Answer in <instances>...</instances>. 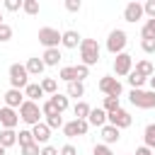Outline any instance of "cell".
Returning <instances> with one entry per match:
<instances>
[{"label": "cell", "mask_w": 155, "mask_h": 155, "mask_svg": "<svg viewBox=\"0 0 155 155\" xmlns=\"http://www.w3.org/2000/svg\"><path fill=\"white\" fill-rule=\"evenodd\" d=\"M80 61L87 68L99 63V44H97V39H82L80 41Z\"/></svg>", "instance_id": "cell-1"}, {"label": "cell", "mask_w": 155, "mask_h": 155, "mask_svg": "<svg viewBox=\"0 0 155 155\" xmlns=\"http://www.w3.org/2000/svg\"><path fill=\"white\" fill-rule=\"evenodd\" d=\"M19 119L24 121V124H29V126H36V124H41V107H39V102H29V99H24L22 102V107H19Z\"/></svg>", "instance_id": "cell-2"}, {"label": "cell", "mask_w": 155, "mask_h": 155, "mask_svg": "<svg viewBox=\"0 0 155 155\" xmlns=\"http://www.w3.org/2000/svg\"><path fill=\"white\" fill-rule=\"evenodd\" d=\"M126 44H128V36H126L124 29H111V31H109V36H107V51H109L111 56L124 53Z\"/></svg>", "instance_id": "cell-3"}, {"label": "cell", "mask_w": 155, "mask_h": 155, "mask_svg": "<svg viewBox=\"0 0 155 155\" xmlns=\"http://www.w3.org/2000/svg\"><path fill=\"white\" fill-rule=\"evenodd\" d=\"M128 99L138 109H155V92H150V90H131Z\"/></svg>", "instance_id": "cell-4"}, {"label": "cell", "mask_w": 155, "mask_h": 155, "mask_svg": "<svg viewBox=\"0 0 155 155\" xmlns=\"http://www.w3.org/2000/svg\"><path fill=\"white\" fill-rule=\"evenodd\" d=\"M10 85L12 90H24L29 85V73L22 63H12L10 65Z\"/></svg>", "instance_id": "cell-5"}, {"label": "cell", "mask_w": 155, "mask_h": 155, "mask_svg": "<svg viewBox=\"0 0 155 155\" xmlns=\"http://www.w3.org/2000/svg\"><path fill=\"white\" fill-rule=\"evenodd\" d=\"M107 124L121 131V128H128V126L133 124V119H131V114H128L126 109H121V107H119L116 111H111V114H107Z\"/></svg>", "instance_id": "cell-6"}, {"label": "cell", "mask_w": 155, "mask_h": 155, "mask_svg": "<svg viewBox=\"0 0 155 155\" xmlns=\"http://www.w3.org/2000/svg\"><path fill=\"white\" fill-rule=\"evenodd\" d=\"M39 44H44L46 48H58L61 44V31L53 27H41L39 29Z\"/></svg>", "instance_id": "cell-7"}, {"label": "cell", "mask_w": 155, "mask_h": 155, "mask_svg": "<svg viewBox=\"0 0 155 155\" xmlns=\"http://www.w3.org/2000/svg\"><path fill=\"white\" fill-rule=\"evenodd\" d=\"M99 90H102L107 97H121V92H124L121 82H119L116 78H111V75H104V78L99 80Z\"/></svg>", "instance_id": "cell-8"}, {"label": "cell", "mask_w": 155, "mask_h": 155, "mask_svg": "<svg viewBox=\"0 0 155 155\" xmlns=\"http://www.w3.org/2000/svg\"><path fill=\"white\" fill-rule=\"evenodd\" d=\"M133 70V58L124 51V53H119L116 58H114V73L119 75V78H124V75H128Z\"/></svg>", "instance_id": "cell-9"}, {"label": "cell", "mask_w": 155, "mask_h": 155, "mask_svg": "<svg viewBox=\"0 0 155 155\" xmlns=\"http://www.w3.org/2000/svg\"><path fill=\"white\" fill-rule=\"evenodd\" d=\"M87 131H90V124H87V121H80V119H73V121L63 124V133H65L68 138H75V136H85Z\"/></svg>", "instance_id": "cell-10"}, {"label": "cell", "mask_w": 155, "mask_h": 155, "mask_svg": "<svg viewBox=\"0 0 155 155\" xmlns=\"http://www.w3.org/2000/svg\"><path fill=\"white\" fill-rule=\"evenodd\" d=\"M17 124H19V114H17L15 109H10V107H2V109H0V126L15 131Z\"/></svg>", "instance_id": "cell-11"}, {"label": "cell", "mask_w": 155, "mask_h": 155, "mask_svg": "<svg viewBox=\"0 0 155 155\" xmlns=\"http://www.w3.org/2000/svg\"><path fill=\"white\" fill-rule=\"evenodd\" d=\"M140 17H143V5H140V2L133 0V2H128V5L124 7V19H126V22H138Z\"/></svg>", "instance_id": "cell-12"}, {"label": "cell", "mask_w": 155, "mask_h": 155, "mask_svg": "<svg viewBox=\"0 0 155 155\" xmlns=\"http://www.w3.org/2000/svg\"><path fill=\"white\" fill-rule=\"evenodd\" d=\"M2 99H5V107H10V109H19L22 102H24V94H22V90H12V87H10V90L5 92Z\"/></svg>", "instance_id": "cell-13"}, {"label": "cell", "mask_w": 155, "mask_h": 155, "mask_svg": "<svg viewBox=\"0 0 155 155\" xmlns=\"http://www.w3.org/2000/svg\"><path fill=\"white\" fill-rule=\"evenodd\" d=\"M80 41H82V36H80L75 29H68V31H63V34H61V44H63L65 48H78V46H80Z\"/></svg>", "instance_id": "cell-14"}, {"label": "cell", "mask_w": 155, "mask_h": 155, "mask_svg": "<svg viewBox=\"0 0 155 155\" xmlns=\"http://www.w3.org/2000/svg\"><path fill=\"white\" fill-rule=\"evenodd\" d=\"M31 136H34V143H36V145H39V143L46 145V140L51 138V128H48L46 124H36V126H31Z\"/></svg>", "instance_id": "cell-15"}, {"label": "cell", "mask_w": 155, "mask_h": 155, "mask_svg": "<svg viewBox=\"0 0 155 155\" xmlns=\"http://www.w3.org/2000/svg\"><path fill=\"white\" fill-rule=\"evenodd\" d=\"M119 138H121V131H119V128H114V126H109V124L102 126V143H104V145H111V143H116Z\"/></svg>", "instance_id": "cell-16"}, {"label": "cell", "mask_w": 155, "mask_h": 155, "mask_svg": "<svg viewBox=\"0 0 155 155\" xmlns=\"http://www.w3.org/2000/svg\"><path fill=\"white\" fill-rule=\"evenodd\" d=\"M87 124L90 126H104L107 124V111L104 109H90V116H87Z\"/></svg>", "instance_id": "cell-17"}, {"label": "cell", "mask_w": 155, "mask_h": 155, "mask_svg": "<svg viewBox=\"0 0 155 155\" xmlns=\"http://www.w3.org/2000/svg\"><path fill=\"white\" fill-rule=\"evenodd\" d=\"M24 68H27V73H29V75H41L46 65H44V61H41L39 56H34V58H29V61L24 63Z\"/></svg>", "instance_id": "cell-18"}, {"label": "cell", "mask_w": 155, "mask_h": 155, "mask_svg": "<svg viewBox=\"0 0 155 155\" xmlns=\"http://www.w3.org/2000/svg\"><path fill=\"white\" fill-rule=\"evenodd\" d=\"M24 97H27L29 102H39V97H44L41 85H39V82H29V85L24 87Z\"/></svg>", "instance_id": "cell-19"}, {"label": "cell", "mask_w": 155, "mask_h": 155, "mask_svg": "<svg viewBox=\"0 0 155 155\" xmlns=\"http://www.w3.org/2000/svg\"><path fill=\"white\" fill-rule=\"evenodd\" d=\"M15 143H17V133H15L12 128H2V131H0V145L7 150V148H12Z\"/></svg>", "instance_id": "cell-20"}, {"label": "cell", "mask_w": 155, "mask_h": 155, "mask_svg": "<svg viewBox=\"0 0 155 155\" xmlns=\"http://www.w3.org/2000/svg\"><path fill=\"white\" fill-rule=\"evenodd\" d=\"M41 61H44V65H58L61 63V51L58 48H46Z\"/></svg>", "instance_id": "cell-21"}, {"label": "cell", "mask_w": 155, "mask_h": 155, "mask_svg": "<svg viewBox=\"0 0 155 155\" xmlns=\"http://www.w3.org/2000/svg\"><path fill=\"white\" fill-rule=\"evenodd\" d=\"M133 70H136L138 75H143V78H153V75H155V68H153L150 61H138Z\"/></svg>", "instance_id": "cell-22"}, {"label": "cell", "mask_w": 155, "mask_h": 155, "mask_svg": "<svg viewBox=\"0 0 155 155\" xmlns=\"http://www.w3.org/2000/svg\"><path fill=\"white\" fill-rule=\"evenodd\" d=\"M90 109H92V107H90L87 102H82V99H80V102L73 107V114H75V119H80V121H87V116H90Z\"/></svg>", "instance_id": "cell-23"}, {"label": "cell", "mask_w": 155, "mask_h": 155, "mask_svg": "<svg viewBox=\"0 0 155 155\" xmlns=\"http://www.w3.org/2000/svg\"><path fill=\"white\" fill-rule=\"evenodd\" d=\"M48 102H51V104L58 109V114H63V111L68 109V94H61V92H56V94H53Z\"/></svg>", "instance_id": "cell-24"}, {"label": "cell", "mask_w": 155, "mask_h": 155, "mask_svg": "<svg viewBox=\"0 0 155 155\" xmlns=\"http://www.w3.org/2000/svg\"><path fill=\"white\" fill-rule=\"evenodd\" d=\"M39 85H41L44 94H51V97H53V94L58 92V82H56V78H44V80H41Z\"/></svg>", "instance_id": "cell-25"}, {"label": "cell", "mask_w": 155, "mask_h": 155, "mask_svg": "<svg viewBox=\"0 0 155 155\" xmlns=\"http://www.w3.org/2000/svg\"><path fill=\"white\" fill-rule=\"evenodd\" d=\"M143 140H145V148L155 150V124H148L145 131H143Z\"/></svg>", "instance_id": "cell-26"}, {"label": "cell", "mask_w": 155, "mask_h": 155, "mask_svg": "<svg viewBox=\"0 0 155 155\" xmlns=\"http://www.w3.org/2000/svg\"><path fill=\"white\" fill-rule=\"evenodd\" d=\"M126 80H128V85H131V87H133V90H140V87H143V85H145V82H148V78H143V75H138V73H136V70H131V73H128V78H126Z\"/></svg>", "instance_id": "cell-27"}, {"label": "cell", "mask_w": 155, "mask_h": 155, "mask_svg": "<svg viewBox=\"0 0 155 155\" xmlns=\"http://www.w3.org/2000/svg\"><path fill=\"white\" fill-rule=\"evenodd\" d=\"M17 143H19V148H27V145H31V143H34V136H31V131H29V128H22V131L17 133Z\"/></svg>", "instance_id": "cell-28"}, {"label": "cell", "mask_w": 155, "mask_h": 155, "mask_svg": "<svg viewBox=\"0 0 155 155\" xmlns=\"http://www.w3.org/2000/svg\"><path fill=\"white\" fill-rule=\"evenodd\" d=\"M58 78L65 80V82H75V80H78V78H75V65H63L61 73H58Z\"/></svg>", "instance_id": "cell-29"}, {"label": "cell", "mask_w": 155, "mask_h": 155, "mask_svg": "<svg viewBox=\"0 0 155 155\" xmlns=\"http://www.w3.org/2000/svg\"><path fill=\"white\" fill-rule=\"evenodd\" d=\"M82 94H85V85H82V82H78V80H75V82H68V97H75V99H78V97H82Z\"/></svg>", "instance_id": "cell-30"}, {"label": "cell", "mask_w": 155, "mask_h": 155, "mask_svg": "<svg viewBox=\"0 0 155 155\" xmlns=\"http://www.w3.org/2000/svg\"><path fill=\"white\" fill-rule=\"evenodd\" d=\"M140 39H155V19H148L140 29Z\"/></svg>", "instance_id": "cell-31"}, {"label": "cell", "mask_w": 155, "mask_h": 155, "mask_svg": "<svg viewBox=\"0 0 155 155\" xmlns=\"http://www.w3.org/2000/svg\"><path fill=\"white\" fill-rule=\"evenodd\" d=\"M102 109H104L107 114L116 111V109H119V97H104V104H102Z\"/></svg>", "instance_id": "cell-32"}, {"label": "cell", "mask_w": 155, "mask_h": 155, "mask_svg": "<svg viewBox=\"0 0 155 155\" xmlns=\"http://www.w3.org/2000/svg\"><path fill=\"white\" fill-rule=\"evenodd\" d=\"M22 10L27 15H39V2L36 0H22Z\"/></svg>", "instance_id": "cell-33"}, {"label": "cell", "mask_w": 155, "mask_h": 155, "mask_svg": "<svg viewBox=\"0 0 155 155\" xmlns=\"http://www.w3.org/2000/svg\"><path fill=\"white\" fill-rule=\"evenodd\" d=\"M41 114H44L46 119H48V116H61V114H58V109H56L51 102H44V104H41Z\"/></svg>", "instance_id": "cell-34"}, {"label": "cell", "mask_w": 155, "mask_h": 155, "mask_svg": "<svg viewBox=\"0 0 155 155\" xmlns=\"http://www.w3.org/2000/svg\"><path fill=\"white\" fill-rule=\"evenodd\" d=\"M87 75H90V68L82 65V63H78V65H75V78H78V82H82Z\"/></svg>", "instance_id": "cell-35"}, {"label": "cell", "mask_w": 155, "mask_h": 155, "mask_svg": "<svg viewBox=\"0 0 155 155\" xmlns=\"http://www.w3.org/2000/svg\"><path fill=\"white\" fill-rule=\"evenodd\" d=\"M46 126L53 131V128H63V116H48L46 119Z\"/></svg>", "instance_id": "cell-36"}, {"label": "cell", "mask_w": 155, "mask_h": 155, "mask_svg": "<svg viewBox=\"0 0 155 155\" xmlns=\"http://www.w3.org/2000/svg\"><path fill=\"white\" fill-rule=\"evenodd\" d=\"M10 39H12V27L2 22L0 24V41H10Z\"/></svg>", "instance_id": "cell-37"}, {"label": "cell", "mask_w": 155, "mask_h": 155, "mask_svg": "<svg viewBox=\"0 0 155 155\" xmlns=\"http://www.w3.org/2000/svg\"><path fill=\"white\" fill-rule=\"evenodd\" d=\"M140 48L145 53H155V39H140Z\"/></svg>", "instance_id": "cell-38"}, {"label": "cell", "mask_w": 155, "mask_h": 155, "mask_svg": "<svg viewBox=\"0 0 155 155\" xmlns=\"http://www.w3.org/2000/svg\"><path fill=\"white\" fill-rule=\"evenodd\" d=\"M92 155H114V153L109 150V145H104V143H97V145L92 148Z\"/></svg>", "instance_id": "cell-39"}, {"label": "cell", "mask_w": 155, "mask_h": 155, "mask_svg": "<svg viewBox=\"0 0 155 155\" xmlns=\"http://www.w3.org/2000/svg\"><path fill=\"white\" fill-rule=\"evenodd\" d=\"M143 15H148L150 19H155V0H148L143 5Z\"/></svg>", "instance_id": "cell-40"}, {"label": "cell", "mask_w": 155, "mask_h": 155, "mask_svg": "<svg viewBox=\"0 0 155 155\" xmlns=\"http://www.w3.org/2000/svg\"><path fill=\"white\" fill-rule=\"evenodd\" d=\"M5 10H10V12L22 10V0H5Z\"/></svg>", "instance_id": "cell-41"}, {"label": "cell", "mask_w": 155, "mask_h": 155, "mask_svg": "<svg viewBox=\"0 0 155 155\" xmlns=\"http://www.w3.org/2000/svg\"><path fill=\"white\" fill-rule=\"evenodd\" d=\"M65 10L68 12H80V0H65Z\"/></svg>", "instance_id": "cell-42"}, {"label": "cell", "mask_w": 155, "mask_h": 155, "mask_svg": "<svg viewBox=\"0 0 155 155\" xmlns=\"http://www.w3.org/2000/svg\"><path fill=\"white\" fill-rule=\"evenodd\" d=\"M22 153H24V155H39V153H41V148H39L36 143H31V145H27V148H22Z\"/></svg>", "instance_id": "cell-43"}, {"label": "cell", "mask_w": 155, "mask_h": 155, "mask_svg": "<svg viewBox=\"0 0 155 155\" xmlns=\"http://www.w3.org/2000/svg\"><path fill=\"white\" fill-rule=\"evenodd\" d=\"M58 155H78V150H75V145L68 143V145H63V148L58 150Z\"/></svg>", "instance_id": "cell-44"}, {"label": "cell", "mask_w": 155, "mask_h": 155, "mask_svg": "<svg viewBox=\"0 0 155 155\" xmlns=\"http://www.w3.org/2000/svg\"><path fill=\"white\" fill-rule=\"evenodd\" d=\"M39 155H58V148H53V145H44Z\"/></svg>", "instance_id": "cell-45"}, {"label": "cell", "mask_w": 155, "mask_h": 155, "mask_svg": "<svg viewBox=\"0 0 155 155\" xmlns=\"http://www.w3.org/2000/svg\"><path fill=\"white\" fill-rule=\"evenodd\" d=\"M136 155H153V150L143 145V148H138V150H136Z\"/></svg>", "instance_id": "cell-46"}, {"label": "cell", "mask_w": 155, "mask_h": 155, "mask_svg": "<svg viewBox=\"0 0 155 155\" xmlns=\"http://www.w3.org/2000/svg\"><path fill=\"white\" fill-rule=\"evenodd\" d=\"M148 85H150V92H155V75H153V78H148Z\"/></svg>", "instance_id": "cell-47"}, {"label": "cell", "mask_w": 155, "mask_h": 155, "mask_svg": "<svg viewBox=\"0 0 155 155\" xmlns=\"http://www.w3.org/2000/svg\"><path fill=\"white\" fill-rule=\"evenodd\" d=\"M0 155H5V148H2V145H0Z\"/></svg>", "instance_id": "cell-48"}, {"label": "cell", "mask_w": 155, "mask_h": 155, "mask_svg": "<svg viewBox=\"0 0 155 155\" xmlns=\"http://www.w3.org/2000/svg\"><path fill=\"white\" fill-rule=\"evenodd\" d=\"M0 24H2V12H0Z\"/></svg>", "instance_id": "cell-49"}, {"label": "cell", "mask_w": 155, "mask_h": 155, "mask_svg": "<svg viewBox=\"0 0 155 155\" xmlns=\"http://www.w3.org/2000/svg\"><path fill=\"white\" fill-rule=\"evenodd\" d=\"M0 109H2V107H0Z\"/></svg>", "instance_id": "cell-50"}]
</instances>
